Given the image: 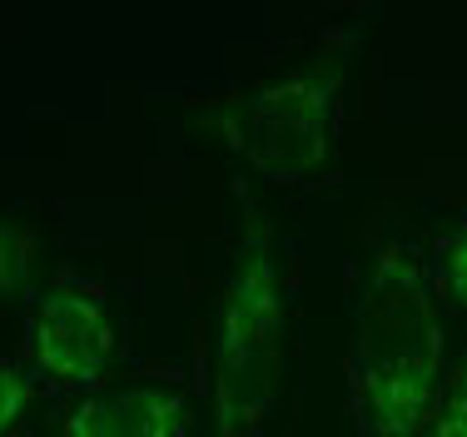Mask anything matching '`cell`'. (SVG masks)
<instances>
[{
  "instance_id": "cell-2",
  "label": "cell",
  "mask_w": 467,
  "mask_h": 437,
  "mask_svg": "<svg viewBox=\"0 0 467 437\" xmlns=\"http://www.w3.org/2000/svg\"><path fill=\"white\" fill-rule=\"evenodd\" d=\"M234 194H239V239L209 318V437H264L279 418L288 368L294 268L279 224L244 184Z\"/></svg>"
},
{
  "instance_id": "cell-9",
  "label": "cell",
  "mask_w": 467,
  "mask_h": 437,
  "mask_svg": "<svg viewBox=\"0 0 467 437\" xmlns=\"http://www.w3.org/2000/svg\"><path fill=\"white\" fill-rule=\"evenodd\" d=\"M30 388H36L30 368L20 358H0V437H10V428L20 422V412L30 402Z\"/></svg>"
},
{
  "instance_id": "cell-4",
  "label": "cell",
  "mask_w": 467,
  "mask_h": 437,
  "mask_svg": "<svg viewBox=\"0 0 467 437\" xmlns=\"http://www.w3.org/2000/svg\"><path fill=\"white\" fill-rule=\"evenodd\" d=\"M119 353V328L109 304L85 278H55L26 318L20 363L50 393H95Z\"/></svg>"
},
{
  "instance_id": "cell-5",
  "label": "cell",
  "mask_w": 467,
  "mask_h": 437,
  "mask_svg": "<svg viewBox=\"0 0 467 437\" xmlns=\"http://www.w3.org/2000/svg\"><path fill=\"white\" fill-rule=\"evenodd\" d=\"M189 393L174 378L99 383L65 412L60 437H184Z\"/></svg>"
},
{
  "instance_id": "cell-1",
  "label": "cell",
  "mask_w": 467,
  "mask_h": 437,
  "mask_svg": "<svg viewBox=\"0 0 467 437\" xmlns=\"http://www.w3.org/2000/svg\"><path fill=\"white\" fill-rule=\"evenodd\" d=\"M448 308L428 254L413 239H383L348 278L343 412L358 437H418L448 378Z\"/></svg>"
},
{
  "instance_id": "cell-7",
  "label": "cell",
  "mask_w": 467,
  "mask_h": 437,
  "mask_svg": "<svg viewBox=\"0 0 467 437\" xmlns=\"http://www.w3.org/2000/svg\"><path fill=\"white\" fill-rule=\"evenodd\" d=\"M36 259H40L36 224H26V219L0 209V298L26 294L30 274H36Z\"/></svg>"
},
{
  "instance_id": "cell-3",
  "label": "cell",
  "mask_w": 467,
  "mask_h": 437,
  "mask_svg": "<svg viewBox=\"0 0 467 437\" xmlns=\"http://www.w3.org/2000/svg\"><path fill=\"white\" fill-rule=\"evenodd\" d=\"M363 26L338 20L294 65L244 89L239 99L209 105L204 125L274 189H304L338 160L348 120V75L358 65Z\"/></svg>"
},
{
  "instance_id": "cell-8",
  "label": "cell",
  "mask_w": 467,
  "mask_h": 437,
  "mask_svg": "<svg viewBox=\"0 0 467 437\" xmlns=\"http://www.w3.org/2000/svg\"><path fill=\"white\" fill-rule=\"evenodd\" d=\"M418 437H467V358H458L448 368L442 393L432 402V412H428Z\"/></svg>"
},
{
  "instance_id": "cell-6",
  "label": "cell",
  "mask_w": 467,
  "mask_h": 437,
  "mask_svg": "<svg viewBox=\"0 0 467 437\" xmlns=\"http://www.w3.org/2000/svg\"><path fill=\"white\" fill-rule=\"evenodd\" d=\"M428 268H432L442 308L467 313V209L438 234V244H432V254H428Z\"/></svg>"
}]
</instances>
